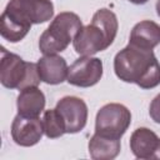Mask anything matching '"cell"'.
Here are the masks:
<instances>
[{"label": "cell", "mask_w": 160, "mask_h": 160, "mask_svg": "<svg viewBox=\"0 0 160 160\" xmlns=\"http://www.w3.org/2000/svg\"><path fill=\"white\" fill-rule=\"evenodd\" d=\"M54 15L51 0H10L1 14V36L18 42L29 32L32 24L49 21Z\"/></svg>", "instance_id": "cell-1"}, {"label": "cell", "mask_w": 160, "mask_h": 160, "mask_svg": "<svg viewBox=\"0 0 160 160\" xmlns=\"http://www.w3.org/2000/svg\"><path fill=\"white\" fill-rule=\"evenodd\" d=\"M116 76L125 82H134L141 89H152L160 84V64L152 50L128 44L114 59Z\"/></svg>", "instance_id": "cell-2"}, {"label": "cell", "mask_w": 160, "mask_h": 160, "mask_svg": "<svg viewBox=\"0 0 160 160\" xmlns=\"http://www.w3.org/2000/svg\"><path fill=\"white\" fill-rule=\"evenodd\" d=\"M119 22L116 15L109 9H99L91 22L82 26L72 40L75 51L81 56H91L108 49L116 38Z\"/></svg>", "instance_id": "cell-3"}, {"label": "cell", "mask_w": 160, "mask_h": 160, "mask_svg": "<svg viewBox=\"0 0 160 160\" xmlns=\"http://www.w3.org/2000/svg\"><path fill=\"white\" fill-rule=\"evenodd\" d=\"M82 28L80 18L75 12L64 11L55 16L39 39V49L44 55L64 51Z\"/></svg>", "instance_id": "cell-4"}, {"label": "cell", "mask_w": 160, "mask_h": 160, "mask_svg": "<svg viewBox=\"0 0 160 160\" xmlns=\"http://www.w3.org/2000/svg\"><path fill=\"white\" fill-rule=\"evenodd\" d=\"M0 81L8 89L22 90L29 86H38L41 80L36 64L26 62L19 55L1 48Z\"/></svg>", "instance_id": "cell-5"}, {"label": "cell", "mask_w": 160, "mask_h": 160, "mask_svg": "<svg viewBox=\"0 0 160 160\" xmlns=\"http://www.w3.org/2000/svg\"><path fill=\"white\" fill-rule=\"evenodd\" d=\"M131 122L130 110L118 102L104 105L96 114L95 132L106 138L120 140Z\"/></svg>", "instance_id": "cell-6"}, {"label": "cell", "mask_w": 160, "mask_h": 160, "mask_svg": "<svg viewBox=\"0 0 160 160\" xmlns=\"http://www.w3.org/2000/svg\"><path fill=\"white\" fill-rule=\"evenodd\" d=\"M55 110L64 122L66 134H75L85 128L88 120V106L82 99L65 96L58 101Z\"/></svg>", "instance_id": "cell-7"}, {"label": "cell", "mask_w": 160, "mask_h": 160, "mask_svg": "<svg viewBox=\"0 0 160 160\" xmlns=\"http://www.w3.org/2000/svg\"><path fill=\"white\" fill-rule=\"evenodd\" d=\"M102 76V61L98 58L81 56L75 60L68 71V82L79 88H90Z\"/></svg>", "instance_id": "cell-8"}, {"label": "cell", "mask_w": 160, "mask_h": 160, "mask_svg": "<svg viewBox=\"0 0 160 160\" xmlns=\"http://www.w3.org/2000/svg\"><path fill=\"white\" fill-rule=\"evenodd\" d=\"M44 134L42 120L39 118H26L18 114L11 124L12 140L20 146H32L38 144Z\"/></svg>", "instance_id": "cell-9"}, {"label": "cell", "mask_w": 160, "mask_h": 160, "mask_svg": "<svg viewBox=\"0 0 160 160\" xmlns=\"http://www.w3.org/2000/svg\"><path fill=\"white\" fill-rule=\"evenodd\" d=\"M130 149L138 159L160 160V138L148 128H138L131 134Z\"/></svg>", "instance_id": "cell-10"}, {"label": "cell", "mask_w": 160, "mask_h": 160, "mask_svg": "<svg viewBox=\"0 0 160 160\" xmlns=\"http://www.w3.org/2000/svg\"><path fill=\"white\" fill-rule=\"evenodd\" d=\"M36 65H38V72L40 80L46 84L56 85V84H61L64 80L68 79V71H69L68 64L64 58L56 54L44 55L42 58L39 59Z\"/></svg>", "instance_id": "cell-11"}, {"label": "cell", "mask_w": 160, "mask_h": 160, "mask_svg": "<svg viewBox=\"0 0 160 160\" xmlns=\"http://www.w3.org/2000/svg\"><path fill=\"white\" fill-rule=\"evenodd\" d=\"M18 114L26 118H39L45 108V95L38 86H29L20 91L16 100Z\"/></svg>", "instance_id": "cell-12"}, {"label": "cell", "mask_w": 160, "mask_h": 160, "mask_svg": "<svg viewBox=\"0 0 160 160\" xmlns=\"http://www.w3.org/2000/svg\"><path fill=\"white\" fill-rule=\"evenodd\" d=\"M129 44L141 49L152 50L160 44V25L151 20L138 22L130 32Z\"/></svg>", "instance_id": "cell-13"}, {"label": "cell", "mask_w": 160, "mask_h": 160, "mask_svg": "<svg viewBox=\"0 0 160 160\" xmlns=\"http://www.w3.org/2000/svg\"><path fill=\"white\" fill-rule=\"evenodd\" d=\"M120 140L94 134L89 141V154L94 160H112L120 152Z\"/></svg>", "instance_id": "cell-14"}, {"label": "cell", "mask_w": 160, "mask_h": 160, "mask_svg": "<svg viewBox=\"0 0 160 160\" xmlns=\"http://www.w3.org/2000/svg\"><path fill=\"white\" fill-rule=\"evenodd\" d=\"M42 126H44V134L50 139H56L66 134L64 122L55 109H50L44 112Z\"/></svg>", "instance_id": "cell-15"}, {"label": "cell", "mask_w": 160, "mask_h": 160, "mask_svg": "<svg viewBox=\"0 0 160 160\" xmlns=\"http://www.w3.org/2000/svg\"><path fill=\"white\" fill-rule=\"evenodd\" d=\"M149 114H150V118L156 124H160V94H158L152 99L150 108H149Z\"/></svg>", "instance_id": "cell-16"}, {"label": "cell", "mask_w": 160, "mask_h": 160, "mask_svg": "<svg viewBox=\"0 0 160 160\" xmlns=\"http://www.w3.org/2000/svg\"><path fill=\"white\" fill-rule=\"evenodd\" d=\"M129 1L132 2V4H136V5H142V4L148 2L149 0H129Z\"/></svg>", "instance_id": "cell-17"}, {"label": "cell", "mask_w": 160, "mask_h": 160, "mask_svg": "<svg viewBox=\"0 0 160 160\" xmlns=\"http://www.w3.org/2000/svg\"><path fill=\"white\" fill-rule=\"evenodd\" d=\"M156 12H158V15L160 18V0L156 1Z\"/></svg>", "instance_id": "cell-18"}]
</instances>
